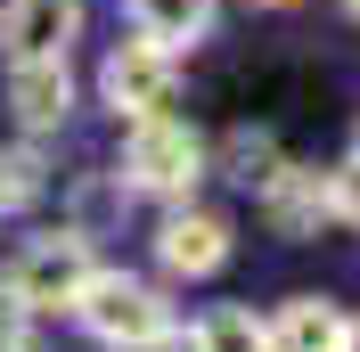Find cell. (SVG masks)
I'll return each instance as SVG.
<instances>
[{
    "label": "cell",
    "instance_id": "6da1fadb",
    "mask_svg": "<svg viewBox=\"0 0 360 352\" xmlns=\"http://www.w3.org/2000/svg\"><path fill=\"white\" fill-rule=\"evenodd\" d=\"M74 320H82L90 344H107V352H164L172 344V303H164L148 279H131V270H90L82 295H74Z\"/></svg>",
    "mask_w": 360,
    "mask_h": 352
},
{
    "label": "cell",
    "instance_id": "7a4b0ae2",
    "mask_svg": "<svg viewBox=\"0 0 360 352\" xmlns=\"http://www.w3.org/2000/svg\"><path fill=\"white\" fill-rule=\"evenodd\" d=\"M213 172V148H205L197 123H180V115H148L123 132V197H164V205H188L197 197V180Z\"/></svg>",
    "mask_w": 360,
    "mask_h": 352
},
{
    "label": "cell",
    "instance_id": "3957f363",
    "mask_svg": "<svg viewBox=\"0 0 360 352\" xmlns=\"http://www.w3.org/2000/svg\"><path fill=\"white\" fill-rule=\"evenodd\" d=\"M90 270H98V263H90V238L58 221V230H41V238H25L17 254H8L0 295H8L17 311H33V320H41V311H66L74 295H82Z\"/></svg>",
    "mask_w": 360,
    "mask_h": 352
},
{
    "label": "cell",
    "instance_id": "277c9868",
    "mask_svg": "<svg viewBox=\"0 0 360 352\" xmlns=\"http://www.w3.org/2000/svg\"><path fill=\"white\" fill-rule=\"evenodd\" d=\"M98 99L115 107V123H148V115H172L180 99V58L156 42H115L107 58H98Z\"/></svg>",
    "mask_w": 360,
    "mask_h": 352
},
{
    "label": "cell",
    "instance_id": "5b68a950",
    "mask_svg": "<svg viewBox=\"0 0 360 352\" xmlns=\"http://www.w3.org/2000/svg\"><path fill=\"white\" fill-rule=\"evenodd\" d=\"M82 42V0H0V58L49 66Z\"/></svg>",
    "mask_w": 360,
    "mask_h": 352
},
{
    "label": "cell",
    "instance_id": "8992f818",
    "mask_svg": "<svg viewBox=\"0 0 360 352\" xmlns=\"http://www.w3.org/2000/svg\"><path fill=\"white\" fill-rule=\"evenodd\" d=\"M156 263L172 270V279H213V270L229 263V221L205 213V205H172L156 230Z\"/></svg>",
    "mask_w": 360,
    "mask_h": 352
},
{
    "label": "cell",
    "instance_id": "52a82bcc",
    "mask_svg": "<svg viewBox=\"0 0 360 352\" xmlns=\"http://www.w3.org/2000/svg\"><path fill=\"white\" fill-rule=\"evenodd\" d=\"M262 221L278 238H319V221H328V180L311 164H278L262 180Z\"/></svg>",
    "mask_w": 360,
    "mask_h": 352
},
{
    "label": "cell",
    "instance_id": "ba28073f",
    "mask_svg": "<svg viewBox=\"0 0 360 352\" xmlns=\"http://www.w3.org/2000/svg\"><path fill=\"white\" fill-rule=\"evenodd\" d=\"M8 115H17L25 132H58V123L74 115L66 58H49V66H8Z\"/></svg>",
    "mask_w": 360,
    "mask_h": 352
},
{
    "label": "cell",
    "instance_id": "9c48e42d",
    "mask_svg": "<svg viewBox=\"0 0 360 352\" xmlns=\"http://www.w3.org/2000/svg\"><path fill=\"white\" fill-rule=\"evenodd\" d=\"M262 336H270V352H336L344 344V311L328 295H287L278 320H262Z\"/></svg>",
    "mask_w": 360,
    "mask_h": 352
},
{
    "label": "cell",
    "instance_id": "30bf717a",
    "mask_svg": "<svg viewBox=\"0 0 360 352\" xmlns=\"http://www.w3.org/2000/svg\"><path fill=\"white\" fill-rule=\"evenodd\" d=\"M131 33L180 58L188 42H205V33H213V0H131Z\"/></svg>",
    "mask_w": 360,
    "mask_h": 352
},
{
    "label": "cell",
    "instance_id": "8fae6325",
    "mask_svg": "<svg viewBox=\"0 0 360 352\" xmlns=\"http://www.w3.org/2000/svg\"><path fill=\"white\" fill-rule=\"evenodd\" d=\"M180 344H188V352H270V336H262V320H254L246 303H213Z\"/></svg>",
    "mask_w": 360,
    "mask_h": 352
},
{
    "label": "cell",
    "instance_id": "7c38bea8",
    "mask_svg": "<svg viewBox=\"0 0 360 352\" xmlns=\"http://www.w3.org/2000/svg\"><path fill=\"white\" fill-rule=\"evenodd\" d=\"M221 172L238 180V189H262V180L278 172V139H270L262 123H238V132L221 139Z\"/></svg>",
    "mask_w": 360,
    "mask_h": 352
},
{
    "label": "cell",
    "instance_id": "4fadbf2b",
    "mask_svg": "<svg viewBox=\"0 0 360 352\" xmlns=\"http://www.w3.org/2000/svg\"><path fill=\"white\" fill-rule=\"evenodd\" d=\"M41 189H49V164H41V148H0V213L33 205Z\"/></svg>",
    "mask_w": 360,
    "mask_h": 352
},
{
    "label": "cell",
    "instance_id": "5bb4252c",
    "mask_svg": "<svg viewBox=\"0 0 360 352\" xmlns=\"http://www.w3.org/2000/svg\"><path fill=\"white\" fill-rule=\"evenodd\" d=\"M328 221H352L360 230V156H344L336 172H328Z\"/></svg>",
    "mask_w": 360,
    "mask_h": 352
},
{
    "label": "cell",
    "instance_id": "9a60e30c",
    "mask_svg": "<svg viewBox=\"0 0 360 352\" xmlns=\"http://www.w3.org/2000/svg\"><path fill=\"white\" fill-rule=\"evenodd\" d=\"M336 352H360V320H344V344Z\"/></svg>",
    "mask_w": 360,
    "mask_h": 352
},
{
    "label": "cell",
    "instance_id": "2e32d148",
    "mask_svg": "<svg viewBox=\"0 0 360 352\" xmlns=\"http://www.w3.org/2000/svg\"><path fill=\"white\" fill-rule=\"evenodd\" d=\"M254 8H287V0H254Z\"/></svg>",
    "mask_w": 360,
    "mask_h": 352
},
{
    "label": "cell",
    "instance_id": "e0dca14e",
    "mask_svg": "<svg viewBox=\"0 0 360 352\" xmlns=\"http://www.w3.org/2000/svg\"><path fill=\"white\" fill-rule=\"evenodd\" d=\"M344 8H352V17H360V0H344Z\"/></svg>",
    "mask_w": 360,
    "mask_h": 352
},
{
    "label": "cell",
    "instance_id": "ac0fdd59",
    "mask_svg": "<svg viewBox=\"0 0 360 352\" xmlns=\"http://www.w3.org/2000/svg\"><path fill=\"white\" fill-rule=\"evenodd\" d=\"M172 352H188V344H180V336H172Z\"/></svg>",
    "mask_w": 360,
    "mask_h": 352
},
{
    "label": "cell",
    "instance_id": "d6986e66",
    "mask_svg": "<svg viewBox=\"0 0 360 352\" xmlns=\"http://www.w3.org/2000/svg\"><path fill=\"white\" fill-rule=\"evenodd\" d=\"M352 156H360V132H352Z\"/></svg>",
    "mask_w": 360,
    "mask_h": 352
}]
</instances>
